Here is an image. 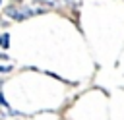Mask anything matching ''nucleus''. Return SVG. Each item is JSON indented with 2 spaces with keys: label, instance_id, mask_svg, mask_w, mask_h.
<instances>
[{
  "label": "nucleus",
  "instance_id": "f257e3e1",
  "mask_svg": "<svg viewBox=\"0 0 124 120\" xmlns=\"http://www.w3.org/2000/svg\"><path fill=\"white\" fill-rule=\"evenodd\" d=\"M46 8H41L37 4H27V6H17V4H10L4 8V17L8 19H14V21H25V19H31L39 14H45Z\"/></svg>",
  "mask_w": 124,
  "mask_h": 120
},
{
  "label": "nucleus",
  "instance_id": "f03ea898",
  "mask_svg": "<svg viewBox=\"0 0 124 120\" xmlns=\"http://www.w3.org/2000/svg\"><path fill=\"white\" fill-rule=\"evenodd\" d=\"M0 48L2 50L10 48V33H0Z\"/></svg>",
  "mask_w": 124,
  "mask_h": 120
},
{
  "label": "nucleus",
  "instance_id": "7ed1b4c3",
  "mask_svg": "<svg viewBox=\"0 0 124 120\" xmlns=\"http://www.w3.org/2000/svg\"><path fill=\"white\" fill-rule=\"evenodd\" d=\"M12 70H14V66L10 62H0V75H8Z\"/></svg>",
  "mask_w": 124,
  "mask_h": 120
},
{
  "label": "nucleus",
  "instance_id": "20e7f679",
  "mask_svg": "<svg viewBox=\"0 0 124 120\" xmlns=\"http://www.w3.org/2000/svg\"><path fill=\"white\" fill-rule=\"evenodd\" d=\"M0 106L2 108H10V105H8V101H6V97H4L2 91H0Z\"/></svg>",
  "mask_w": 124,
  "mask_h": 120
},
{
  "label": "nucleus",
  "instance_id": "39448f33",
  "mask_svg": "<svg viewBox=\"0 0 124 120\" xmlns=\"http://www.w3.org/2000/svg\"><path fill=\"white\" fill-rule=\"evenodd\" d=\"M0 62H10V56L6 52H0Z\"/></svg>",
  "mask_w": 124,
  "mask_h": 120
},
{
  "label": "nucleus",
  "instance_id": "423d86ee",
  "mask_svg": "<svg viewBox=\"0 0 124 120\" xmlns=\"http://www.w3.org/2000/svg\"><path fill=\"white\" fill-rule=\"evenodd\" d=\"M72 4L74 6H79V0H72Z\"/></svg>",
  "mask_w": 124,
  "mask_h": 120
},
{
  "label": "nucleus",
  "instance_id": "0eeeda50",
  "mask_svg": "<svg viewBox=\"0 0 124 120\" xmlns=\"http://www.w3.org/2000/svg\"><path fill=\"white\" fill-rule=\"evenodd\" d=\"M0 6H2V0H0Z\"/></svg>",
  "mask_w": 124,
  "mask_h": 120
}]
</instances>
